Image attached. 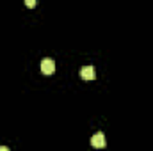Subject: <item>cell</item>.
I'll list each match as a JSON object with an SVG mask.
<instances>
[{
  "label": "cell",
  "instance_id": "6da1fadb",
  "mask_svg": "<svg viewBox=\"0 0 153 151\" xmlns=\"http://www.w3.org/2000/svg\"><path fill=\"white\" fill-rule=\"evenodd\" d=\"M105 144H107V141H105V135L102 133V132H98V133H94L93 137H91V146L93 148H105Z\"/></svg>",
  "mask_w": 153,
  "mask_h": 151
},
{
  "label": "cell",
  "instance_id": "7a4b0ae2",
  "mask_svg": "<svg viewBox=\"0 0 153 151\" xmlns=\"http://www.w3.org/2000/svg\"><path fill=\"white\" fill-rule=\"evenodd\" d=\"M80 76H82V80L91 82V80H94V78H96V71H94V68H93V66H84V68L80 70Z\"/></svg>",
  "mask_w": 153,
  "mask_h": 151
},
{
  "label": "cell",
  "instance_id": "3957f363",
  "mask_svg": "<svg viewBox=\"0 0 153 151\" xmlns=\"http://www.w3.org/2000/svg\"><path fill=\"white\" fill-rule=\"evenodd\" d=\"M41 71H43L45 75H52V73L55 71V62H53L52 59H43V61H41Z\"/></svg>",
  "mask_w": 153,
  "mask_h": 151
},
{
  "label": "cell",
  "instance_id": "277c9868",
  "mask_svg": "<svg viewBox=\"0 0 153 151\" xmlns=\"http://www.w3.org/2000/svg\"><path fill=\"white\" fill-rule=\"evenodd\" d=\"M36 2H38V0H25V5H27V7H34Z\"/></svg>",
  "mask_w": 153,
  "mask_h": 151
},
{
  "label": "cell",
  "instance_id": "5b68a950",
  "mask_svg": "<svg viewBox=\"0 0 153 151\" xmlns=\"http://www.w3.org/2000/svg\"><path fill=\"white\" fill-rule=\"evenodd\" d=\"M0 151H9V148H4V146H0Z\"/></svg>",
  "mask_w": 153,
  "mask_h": 151
}]
</instances>
